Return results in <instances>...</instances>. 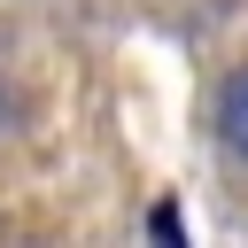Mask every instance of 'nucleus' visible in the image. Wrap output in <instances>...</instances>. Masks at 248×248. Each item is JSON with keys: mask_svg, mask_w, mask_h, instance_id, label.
<instances>
[{"mask_svg": "<svg viewBox=\"0 0 248 248\" xmlns=\"http://www.w3.org/2000/svg\"><path fill=\"white\" fill-rule=\"evenodd\" d=\"M217 140H225V155L248 163V70H232L217 85Z\"/></svg>", "mask_w": 248, "mask_h": 248, "instance_id": "obj_1", "label": "nucleus"}]
</instances>
